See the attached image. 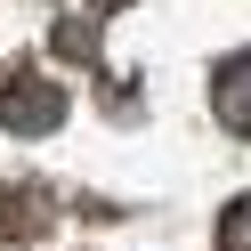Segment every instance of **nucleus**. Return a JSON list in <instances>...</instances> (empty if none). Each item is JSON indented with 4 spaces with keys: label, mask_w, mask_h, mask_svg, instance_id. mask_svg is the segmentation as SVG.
Listing matches in <instances>:
<instances>
[{
    "label": "nucleus",
    "mask_w": 251,
    "mask_h": 251,
    "mask_svg": "<svg viewBox=\"0 0 251 251\" xmlns=\"http://www.w3.org/2000/svg\"><path fill=\"white\" fill-rule=\"evenodd\" d=\"M0 122H8V130H25V138H49L57 122H65V89L25 73V81H8V89H0Z\"/></svg>",
    "instance_id": "1"
},
{
    "label": "nucleus",
    "mask_w": 251,
    "mask_h": 251,
    "mask_svg": "<svg viewBox=\"0 0 251 251\" xmlns=\"http://www.w3.org/2000/svg\"><path fill=\"white\" fill-rule=\"evenodd\" d=\"M211 114L227 122L235 138H251V49L219 57V73H211Z\"/></svg>",
    "instance_id": "2"
},
{
    "label": "nucleus",
    "mask_w": 251,
    "mask_h": 251,
    "mask_svg": "<svg viewBox=\"0 0 251 251\" xmlns=\"http://www.w3.org/2000/svg\"><path fill=\"white\" fill-rule=\"evenodd\" d=\"M219 251H251V195H235L219 211Z\"/></svg>",
    "instance_id": "3"
},
{
    "label": "nucleus",
    "mask_w": 251,
    "mask_h": 251,
    "mask_svg": "<svg viewBox=\"0 0 251 251\" xmlns=\"http://www.w3.org/2000/svg\"><path fill=\"white\" fill-rule=\"evenodd\" d=\"M98 49V17H65L57 25V57H89Z\"/></svg>",
    "instance_id": "4"
},
{
    "label": "nucleus",
    "mask_w": 251,
    "mask_h": 251,
    "mask_svg": "<svg viewBox=\"0 0 251 251\" xmlns=\"http://www.w3.org/2000/svg\"><path fill=\"white\" fill-rule=\"evenodd\" d=\"M98 8H130V0H98Z\"/></svg>",
    "instance_id": "5"
}]
</instances>
